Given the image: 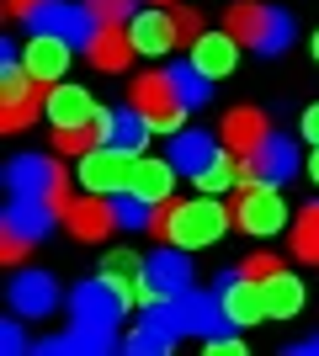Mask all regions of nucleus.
<instances>
[{
    "label": "nucleus",
    "instance_id": "1",
    "mask_svg": "<svg viewBox=\"0 0 319 356\" xmlns=\"http://www.w3.org/2000/svg\"><path fill=\"white\" fill-rule=\"evenodd\" d=\"M234 223V208H224L213 192L202 197H181V202H165L154 213V234L181 245V250H202V245H218Z\"/></svg>",
    "mask_w": 319,
    "mask_h": 356
},
{
    "label": "nucleus",
    "instance_id": "2",
    "mask_svg": "<svg viewBox=\"0 0 319 356\" xmlns=\"http://www.w3.org/2000/svg\"><path fill=\"white\" fill-rule=\"evenodd\" d=\"M54 218H64V213L54 208V202H43V197H11L6 213H0V261H6V266H22V255H27L38 239H48Z\"/></svg>",
    "mask_w": 319,
    "mask_h": 356
},
{
    "label": "nucleus",
    "instance_id": "3",
    "mask_svg": "<svg viewBox=\"0 0 319 356\" xmlns=\"http://www.w3.org/2000/svg\"><path fill=\"white\" fill-rule=\"evenodd\" d=\"M224 27L240 38L250 54H282L293 43V16L266 6V0H234L224 16Z\"/></svg>",
    "mask_w": 319,
    "mask_h": 356
},
{
    "label": "nucleus",
    "instance_id": "4",
    "mask_svg": "<svg viewBox=\"0 0 319 356\" xmlns=\"http://www.w3.org/2000/svg\"><path fill=\"white\" fill-rule=\"evenodd\" d=\"M128 102L149 118L154 134H181V122L192 106L181 102V90H176V80H170V70H144L133 74V86H128Z\"/></svg>",
    "mask_w": 319,
    "mask_h": 356
},
{
    "label": "nucleus",
    "instance_id": "5",
    "mask_svg": "<svg viewBox=\"0 0 319 356\" xmlns=\"http://www.w3.org/2000/svg\"><path fill=\"white\" fill-rule=\"evenodd\" d=\"M6 192L11 197H43L54 208H69L75 197H69V176H64V165L54 154H16L6 165Z\"/></svg>",
    "mask_w": 319,
    "mask_h": 356
},
{
    "label": "nucleus",
    "instance_id": "6",
    "mask_svg": "<svg viewBox=\"0 0 319 356\" xmlns=\"http://www.w3.org/2000/svg\"><path fill=\"white\" fill-rule=\"evenodd\" d=\"M234 223H240L250 239L282 234V229H288V202H282V192H277V181H240Z\"/></svg>",
    "mask_w": 319,
    "mask_h": 356
},
{
    "label": "nucleus",
    "instance_id": "7",
    "mask_svg": "<svg viewBox=\"0 0 319 356\" xmlns=\"http://www.w3.org/2000/svg\"><path fill=\"white\" fill-rule=\"evenodd\" d=\"M181 293H192V261L181 245H165L144 261V282H138V303H176Z\"/></svg>",
    "mask_w": 319,
    "mask_h": 356
},
{
    "label": "nucleus",
    "instance_id": "8",
    "mask_svg": "<svg viewBox=\"0 0 319 356\" xmlns=\"http://www.w3.org/2000/svg\"><path fill=\"white\" fill-rule=\"evenodd\" d=\"M133 149L122 144H96L91 154H80V192H101V197H122L133 181Z\"/></svg>",
    "mask_w": 319,
    "mask_h": 356
},
{
    "label": "nucleus",
    "instance_id": "9",
    "mask_svg": "<svg viewBox=\"0 0 319 356\" xmlns=\"http://www.w3.org/2000/svg\"><path fill=\"white\" fill-rule=\"evenodd\" d=\"M176 335H186V330H181V309H176V303H144L138 325L128 330V351H138V356L170 351Z\"/></svg>",
    "mask_w": 319,
    "mask_h": 356
},
{
    "label": "nucleus",
    "instance_id": "10",
    "mask_svg": "<svg viewBox=\"0 0 319 356\" xmlns=\"http://www.w3.org/2000/svg\"><path fill=\"white\" fill-rule=\"evenodd\" d=\"M75 48H80V43L59 38V32H32L27 48H22V64L32 70V80H38V86H59L64 70L75 64Z\"/></svg>",
    "mask_w": 319,
    "mask_h": 356
},
{
    "label": "nucleus",
    "instance_id": "11",
    "mask_svg": "<svg viewBox=\"0 0 319 356\" xmlns=\"http://www.w3.org/2000/svg\"><path fill=\"white\" fill-rule=\"evenodd\" d=\"M133 59H138V48H133L128 22H96L91 43H85V64H91V70H101V74H122Z\"/></svg>",
    "mask_w": 319,
    "mask_h": 356
},
{
    "label": "nucleus",
    "instance_id": "12",
    "mask_svg": "<svg viewBox=\"0 0 319 356\" xmlns=\"http://www.w3.org/2000/svg\"><path fill=\"white\" fill-rule=\"evenodd\" d=\"M69 314H75V325H91V330H112L117 335V319L128 309H122V298L106 287V277H91V282H80L75 298H69Z\"/></svg>",
    "mask_w": 319,
    "mask_h": 356
},
{
    "label": "nucleus",
    "instance_id": "13",
    "mask_svg": "<svg viewBox=\"0 0 319 356\" xmlns=\"http://www.w3.org/2000/svg\"><path fill=\"white\" fill-rule=\"evenodd\" d=\"M293 170H298V149L277 134H266L250 154H240V181H277L282 186Z\"/></svg>",
    "mask_w": 319,
    "mask_h": 356
},
{
    "label": "nucleus",
    "instance_id": "14",
    "mask_svg": "<svg viewBox=\"0 0 319 356\" xmlns=\"http://www.w3.org/2000/svg\"><path fill=\"white\" fill-rule=\"evenodd\" d=\"M64 223H69V234L85 239V245L112 239V229H117V202L101 197V192H85V197H75V202L64 208Z\"/></svg>",
    "mask_w": 319,
    "mask_h": 356
},
{
    "label": "nucleus",
    "instance_id": "15",
    "mask_svg": "<svg viewBox=\"0 0 319 356\" xmlns=\"http://www.w3.org/2000/svg\"><path fill=\"white\" fill-rule=\"evenodd\" d=\"M43 118L54 122V128H85V122L101 118V106H96V96L85 86L59 80V86H48V96H43Z\"/></svg>",
    "mask_w": 319,
    "mask_h": 356
},
{
    "label": "nucleus",
    "instance_id": "16",
    "mask_svg": "<svg viewBox=\"0 0 319 356\" xmlns=\"http://www.w3.org/2000/svg\"><path fill=\"white\" fill-rule=\"evenodd\" d=\"M32 32H59V38H69V43H91V32H96V16L91 6L80 0V6H69V0H48L43 11L32 16Z\"/></svg>",
    "mask_w": 319,
    "mask_h": 356
},
{
    "label": "nucleus",
    "instance_id": "17",
    "mask_svg": "<svg viewBox=\"0 0 319 356\" xmlns=\"http://www.w3.org/2000/svg\"><path fill=\"white\" fill-rule=\"evenodd\" d=\"M176 160H160V154H138L133 160V181H128V192L138 202H149V208H165L170 192H176Z\"/></svg>",
    "mask_w": 319,
    "mask_h": 356
},
{
    "label": "nucleus",
    "instance_id": "18",
    "mask_svg": "<svg viewBox=\"0 0 319 356\" xmlns=\"http://www.w3.org/2000/svg\"><path fill=\"white\" fill-rule=\"evenodd\" d=\"M218 303H224V314H229V325H234V330H250V325H261V319H266L261 287L250 282L245 271H229L224 282H218Z\"/></svg>",
    "mask_w": 319,
    "mask_h": 356
},
{
    "label": "nucleus",
    "instance_id": "19",
    "mask_svg": "<svg viewBox=\"0 0 319 356\" xmlns=\"http://www.w3.org/2000/svg\"><path fill=\"white\" fill-rule=\"evenodd\" d=\"M54 309H59V287H54V277H48V271H16L11 314H22V319H48Z\"/></svg>",
    "mask_w": 319,
    "mask_h": 356
},
{
    "label": "nucleus",
    "instance_id": "20",
    "mask_svg": "<svg viewBox=\"0 0 319 356\" xmlns=\"http://www.w3.org/2000/svg\"><path fill=\"white\" fill-rule=\"evenodd\" d=\"M128 32H133V48L144 54V59H160V54H170V48L181 43V38H176V16H170V6L138 11L133 22H128Z\"/></svg>",
    "mask_w": 319,
    "mask_h": 356
},
{
    "label": "nucleus",
    "instance_id": "21",
    "mask_svg": "<svg viewBox=\"0 0 319 356\" xmlns=\"http://www.w3.org/2000/svg\"><path fill=\"white\" fill-rule=\"evenodd\" d=\"M176 309H181V330L186 335H202V341H208V335L234 330L229 314H224V303H218V293H197V287H192V293L176 298Z\"/></svg>",
    "mask_w": 319,
    "mask_h": 356
},
{
    "label": "nucleus",
    "instance_id": "22",
    "mask_svg": "<svg viewBox=\"0 0 319 356\" xmlns=\"http://www.w3.org/2000/svg\"><path fill=\"white\" fill-rule=\"evenodd\" d=\"M240 38H234V32H202L197 43H192V64H197L202 74H208V80H224V74H234V64H240Z\"/></svg>",
    "mask_w": 319,
    "mask_h": 356
},
{
    "label": "nucleus",
    "instance_id": "23",
    "mask_svg": "<svg viewBox=\"0 0 319 356\" xmlns=\"http://www.w3.org/2000/svg\"><path fill=\"white\" fill-rule=\"evenodd\" d=\"M96 122H101V138H106V144H122V149H133V154L149 144V134H154L149 118H144L133 102H122V106H112V112H101Z\"/></svg>",
    "mask_w": 319,
    "mask_h": 356
},
{
    "label": "nucleus",
    "instance_id": "24",
    "mask_svg": "<svg viewBox=\"0 0 319 356\" xmlns=\"http://www.w3.org/2000/svg\"><path fill=\"white\" fill-rule=\"evenodd\" d=\"M266 134H272V122H266V112H256V106H234L224 118V128H218L224 149H234V154H250Z\"/></svg>",
    "mask_w": 319,
    "mask_h": 356
},
{
    "label": "nucleus",
    "instance_id": "25",
    "mask_svg": "<svg viewBox=\"0 0 319 356\" xmlns=\"http://www.w3.org/2000/svg\"><path fill=\"white\" fill-rule=\"evenodd\" d=\"M256 287H261V303H266V319H293V314L304 309V282L293 271H272Z\"/></svg>",
    "mask_w": 319,
    "mask_h": 356
},
{
    "label": "nucleus",
    "instance_id": "26",
    "mask_svg": "<svg viewBox=\"0 0 319 356\" xmlns=\"http://www.w3.org/2000/svg\"><path fill=\"white\" fill-rule=\"evenodd\" d=\"M101 277H106V287L122 298V309H133L138 303V282H144V261H138L133 250H112L106 255V266H101Z\"/></svg>",
    "mask_w": 319,
    "mask_h": 356
},
{
    "label": "nucleus",
    "instance_id": "27",
    "mask_svg": "<svg viewBox=\"0 0 319 356\" xmlns=\"http://www.w3.org/2000/svg\"><path fill=\"white\" fill-rule=\"evenodd\" d=\"M218 149H224V138L213 144V134H186V128H181V134L170 138V160L181 165L186 176H197V170L213 160V154H218Z\"/></svg>",
    "mask_w": 319,
    "mask_h": 356
},
{
    "label": "nucleus",
    "instance_id": "28",
    "mask_svg": "<svg viewBox=\"0 0 319 356\" xmlns=\"http://www.w3.org/2000/svg\"><path fill=\"white\" fill-rule=\"evenodd\" d=\"M112 346H117V335H112V330H91V325H69L64 330V335H48L43 346H38V351H112Z\"/></svg>",
    "mask_w": 319,
    "mask_h": 356
},
{
    "label": "nucleus",
    "instance_id": "29",
    "mask_svg": "<svg viewBox=\"0 0 319 356\" xmlns=\"http://www.w3.org/2000/svg\"><path fill=\"white\" fill-rule=\"evenodd\" d=\"M288 250L309 266H319V202H309L298 218L288 223Z\"/></svg>",
    "mask_w": 319,
    "mask_h": 356
},
{
    "label": "nucleus",
    "instance_id": "30",
    "mask_svg": "<svg viewBox=\"0 0 319 356\" xmlns=\"http://www.w3.org/2000/svg\"><path fill=\"white\" fill-rule=\"evenodd\" d=\"M197 192H213V197H224L229 186H234V181H240V154H234V149H218V154H213L208 165H202L197 176Z\"/></svg>",
    "mask_w": 319,
    "mask_h": 356
},
{
    "label": "nucleus",
    "instance_id": "31",
    "mask_svg": "<svg viewBox=\"0 0 319 356\" xmlns=\"http://www.w3.org/2000/svg\"><path fill=\"white\" fill-rule=\"evenodd\" d=\"M170 80H176V90H181L186 106H202V102H208V86H213V80L192 59H186V64H170Z\"/></svg>",
    "mask_w": 319,
    "mask_h": 356
},
{
    "label": "nucleus",
    "instance_id": "32",
    "mask_svg": "<svg viewBox=\"0 0 319 356\" xmlns=\"http://www.w3.org/2000/svg\"><path fill=\"white\" fill-rule=\"evenodd\" d=\"M96 144H106L101 122H85V128H54V149H59V154H91Z\"/></svg>",
    "mask_w": 319,
    "mask_h": 356
},
{
    "label": "nucleus",
    "instance_id": "33",
    "mask_svg": "<svg viewBox=\"0 0 319 356\" xmlns=\"http://www.w3.org/2000/svg\"><path fill=\"white\" fill-rule=\"evenodd\" d=\"M154 213H160V208L138 202L133 192H122V202H117V229H154Z\"/></svg>",
    "mask_w": 319,
    "mask_h": 356
},
{
    "label": "nucleus",
    "instance_id": "34",
    "mask_svg": "<svg viewBox=\"0 0 319 356\" xmlns=\"http://www.w3.org/2000/svg\"><path fill=\"white\" fill-rule=\"evenodd\" d=\"M38 112H43V102H0V128H6V134H22Z\"/></svg>",
    "mask_w": 319,
    "mask_h": 356
},
{
    "label": "nucleus",
    "instance_id": "35",
    "mask_svg": "<svg viewBox=\"0 0 319 356\" xmlns=\"http://www.w3.org/2000/svg\"><path fill=\"white\" fill-rule=\"evenodd\" d=\"M170 16H176V38H181V43L192 48V43L202 38V16L192 11V6H170Z\"/></svg>",
    "mask_w": 319,
    "mask_h": 356
},
{
    "label": "nucleus",
    "instance_id": "36",
    "mask_svg": "<svg viewBox=\"0 0 319 356\" xmlns=\"http://www.w3.org/2000/svg\"><path fill=\"white\" fill-rule=\"evenodd\" d=\"M96 22H133V0H85Z\"/></svg>",
    "mask_w": 319,
    "mask_h": 356
},
{
    "label": "nucleus",
    "instance_id": "37",
    "mask_svg": "<svg viewBox=\"0 0 319 356\" xmlns=\"http://www.w3.org/2000/svg\"><path fill=\"white\" fill-rule=\"evenodd\" d=\"M240 271L250 277V282H266L272 271H282V261H277V255H266V250H256V255H245V261H240Z\"/></svg>",
    "mask_w": 319,
    "mask_h": 356
},
{
    "label": "nucleus",
    "instance_id": "38",
    "mask_svg": "<svg viewBox=\"0 0 319 356\" xmlns=\"http://www.w3.org/2000/svg\"><path fill=\"white\" fill-rule=\"evenodd\" d=\"M16 319H22V314H16ZM16 319H0V351H22V325H16Z\"/></svg>",
    "mask_w": 319,
    "mask_h": 356
},
{
    "label": "nucleus",
    "instance_id": "39",
    "mask_svg": "<svg viewBox=\"0 0 319 356\" xmlns=\"http://www.w3.org/2000/svg\"><path fill=\"white\" fill-rule=\"evenodd\" d=\"M43 6H48V0H6V16H11V22H32Z\"/></svg>",
    "mask_w": 319,
    "mask_h": 356
},
{
    "label": "nucleus",
    "instance_id": "40",
    "mask_svg": "<svg viewBox=\"0 0 319 356\" xmlns=\"http://www.w3.org/2000/svg\"><path fill=\"white\" fill-rule=\"evenodd\" d=\"M208 351H218V356H234V351H245V341L234 335V330H224V335H208Z\"/></svg>",
    "mask_w": 319,
    "mask_h": 356
},
{
    "label": "nucleus",
    "instance_id": "41",
    "mask_svg": "<svg viewBox=\"0 0 319 356\" xmlns=\"http://www.w3.org/2000/svg\"><path fill=\"white\" fill-rule=\"evenodd\" d=\"M298 134H304V144L309 149H319V102L304 112V122H298Z\"/></svg>",
    "mask_w": 319,
    "mask_h": 356
},
{
    "label": "nucleus",
    "instance_id": "42",
    "mask_svg": "<svg viewBox=\"0 0 319 356\" xmlns=\"http://www.w3.org/2000/svg\"><path fill=\"white\" fill-rule=\"evenodd\" d=\"M293 356H319V335H309V341L293 346Z\"/></svg>",
    "mask_w": 319,
    "mask_h": 356
},
{
    "label": "nucleus",
    "instance_id": "43",
    "mask_svg": "<svg viewBox=\"0 0 319 356\" xmlns=\"http://www.w3.org/2000/svg\"><path fill=\"white\" fill-rule=\"evenodd\" d=\"M309 181H314V186H319V149H314V154H309Z\"/></svg>",
    "mask_w": 319,
    "mask_h": 356
},
{
    "label": "nucleus",
    "instance_id": "44",
    "mask_svg": "<svg viewBox=\"0 0 319 356\" xmlns=\"http://www.w3.org/2000/svg\"><path fill=\"white\" fill-rule=\"evenodd\" d=\"M309 54H314V64H319V32H314V43H309Z\"/></svg>",
    "mask_w": 319,
    "mask_h": 356
},
{
    "label": "nucleus",
    "instance_id": "45",
    "mask_svg": "<svg viewBox=\"0 0 319 356\" xmlns=\"http://www.w3.org/2000/svg\"><path fill=\"white\" fill-rule=\"evenodd\" d=\"M149 6H176V0H149Z\"/></svg>",
    "mask_w": 319,
    "mask_h": 356
}]
</instances>
